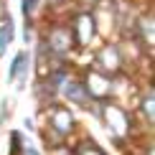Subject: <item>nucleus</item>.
Returning a JSON list of instances; mask_svg holds the SVG:
<instances>
[{"instance_id":"nucleus-4","label":"nucleus","mask_w":155,"mask_h":155,"mask_svg":"<svg viewBox=\"0 0 155 155\" xmlns=\"http://www.w3.org/2000/svg\"><path fill=\"white\" fill-rule=\"evenodd\" d=\"M48 125L54 132H59L61 137H66L69 132L74 130V117L69 109L64 107H48Z\"/></svg>"},{"instance_id":"nucleus-10","label":"nucleus","mask_w":155,"mask_h":155,"mask_svg":"<svg viewBox=\"0 0 155 155\" xmlns=\"http://www.w3.org/2000/svg\"><path fill=\"white\" fill-rule=\"evenodd\" d=\"M79 155H107L102 147H97L92 140H87V143H81V150H79Z\"/></svg>"},{"instance_id":"nucleus-9","label":"nucleus","mask_w":155,"mask_h":155,"mask_svg":"<svg viewBox=\"0 0 155 155\" xmlns=\"http://www.w3.org/2000/svg\"><path fill=\"white\" fill-rule=\"evenodd\" d=\"M143 114L147 117V122L153 125V92L147 89V94L143 97Z\"/></svg>"},{"instance_id":"nucleus-6","label":"nucleus","mask_w":155,"mask_h":155,"mask_svg":"<svg viewBox=\"0 0 155 155\" xmlns=\"http://www.w3.org/2000/svg\"><path fill=\"white\" fill-rule=\"evenodd\" d=\"M28 61H31V54L28 51H18L15 59L10 64V74H8V81H18L25 76V69H28Z\"/></svg>"},{"instance_id":"nucleus-2","label":"nucleus","mask_w":155,"mask_h":155,"mask_svg":"<svg viewBox=\"0 0 155 155\" xmlns=\"http://www.w3.org/2000/svg\"><path fill=\"white\" fill-rule=\"evenodd\" d=\"M74 36V46H89L92 38L97 36V21L92 18V13H76V25H69Z\"/></svg>"},{"instance_id":"nucleus-1","label":"nucleus","mask_w":155,"mask_h":155,"mask_svg":"<svg viewBox=\"0 0 155 155\" xmlns=\"http://www.w3.org/2000/svg\"><path fill=\"white\" fill-rule=\"evenodd\" d=\"M84 89H87L89 97H94V99H104V97H109V92H112V76L104 74L102 69H89L87 74H84Z\"/></svg>"},{"instance_id":"nucleus-7","label":"nucleus","mask_w":155,"mask_h":155,"mask_svg":"<svg viewBox=\"0 0 155 155\" xmlns=\"http://www.w3.org/2000/svg\"><path fill=\"white\" fill-rule=\"evenodd\" d=\"M13 31H15V23H13V18L8 13H3V25H0V56L5 54V48L13 43Z\"/></svg>"},{"instance_id":"nucleus-3","label":"nucleus","mask_w":155,"mask_h":155,"mask_svg":"<svg viewBox=\"0 0 155 155\" xmlns=\"http://www.w3.org/2000/svg\"><path fill=\"white\" fill-rule=\"evenodd\" d=\"M104 112L107 114H99L104 120L107 130L112 132V137L120 143V135H130V120H127V112H122L120 107L114 104H104Z\"/></svg>"},{"instance_id":"nucleus-11","label":"nucleus","mask_w":155,"mask_h":155,"mask_svg":"<svg viewBox=\"0 0 155 155\" xmlns=\"http://www.w3.org/2000/svg\"><path fill=\"white\" fill-rule=\"evenodd\" d=\"M23 155H38V150H33V147H23Z\"/></svg>"},{"instance_id":"nucleus-8","label":"nucleus","mask_w":155,"mask_h":155,"mask_svg":"<svg viewBox=\"0 0 155 155\" xmlns=\"http://www.w3.org/2000/svg\"><path fill=\"white\" fill-rule=\"evenodd\" d=\"M38 5H41V0H21V13L25 21H33V15L38 13Z\"/></svg>"},{"instance_id":"nucleus-5","label":"nucleus","mask_w":155,"mask_h":155,"mask_svg":"<svg viewBox=\"0 0 155 155\" xmlns=\"http://www.w3.org/2000/svg\"><path fill=\"white\" fill-rule=\"evenodd\" d=\"M97 61L102 64V71L104 74H120V69H122V54H120V48L117 46H104L97 54Z\"/></svg>"}]
</instances>
